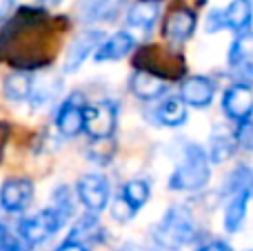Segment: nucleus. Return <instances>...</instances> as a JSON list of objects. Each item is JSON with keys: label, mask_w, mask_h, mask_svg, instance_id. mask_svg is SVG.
<instances>
[{"label": "nucleus", "mask_w": 253, "mask_h": 251, "mask_svg": "<svg viewBox=\"0 0 253 251\" xmlns=\"http://www.w3.org/2000/svg\"><path fill=\"white\" fill-rule=\"evenodd\" d=\"M62 225H65V218L53 207H47L40 213H36V216L25 218V220L20 222V227H18V234H20V238L25 240L27 245H42L44 240H49L56 231H60Z\"/></svg>", "instance_id": "6"}, {"label": "nucleus", "mask_w": 253, "mask_h": 251, "mask_svg": "<svg viewBox=\"0 0 253 251\" xmlns=\"http://www.w3.org/2000/svg\"><path fill=\"white\" fill-rule=\"evenodd\" d=\"M56 36L51 16L38 7H22L0 34V53L18 71L42 69L51 62V47Z\"/></svg>", "instance_id": "1"}, {"label": "nucleus", "mask_w": 253, "mask_h": 251, "mask_svg": "<svg viewBox=\"0 0 253 251\" xmlns=\"http://www.w3.org/2000/svg\"><path fill=\"white\" fill-rule=\"evenodd\" d=\"M118 125V107L116 102H98V105L84 107L83 111V131L91 140H109Z\"/></svg>", "instance_id": "5"}, {"label": "nucleus", "mask_w": 253, "mask_h": 251, "mask_svg": "<svg viewBox=\"0 0 253 251\" xmlns=\"http://www.w3.org/2000/svg\"><path fill=\"white\" fill-rule=\"evenodd\" d=\"M51 207L56 209L58 213H60L62 218H65V222L69 220V216L74 213V198H71V194H69V187H58L56 191H53V203H51Z\"/></svg>", "instance_id": "28"}, {"label": "nucleus", "mask_w": 253, "mask_h": 251, "mask_svg": "<svg viewBox=\"0 0 253 251\" xmlns=\"http://www.w3.org/2000/svg\"><path fill=\"white\" fill-rule=\"evenodd\" d=\"M156 118L165 127H180L187 120V105L180 98H167L156 109Z\"/></svg>", "instance_id": "25"}, {"label": "nucleus", "mask_w": 253, "mask_h": 251, "mask_svg": "<svg viewBox=\"0 0 253 251\" xmlns=\"http://www.w3.org/2000/svg\"><path fill=\"white\" fill-rule=\"evenodd\" d=\"M29 91H31V74H27V71H11L9 76H4L2 80L4 98H9L13 102L29 100Z\"/></svg>", "instance_id": "23"}, {"label": "nucleus", "mask_w": 253, "mask_h": 251, "mask_svg": "<svg viewBox=\"0 0 253 251\" xmlns=\"http://www.w3.org/2000/svg\"><path fill=\"white\" fill-rule=\"evenodd\" d=\"M211 169L207 160V151L200 145L189 142L184 147L182 163L175 167V171L169 178V187L175 191H198L209 182Z\"/></svg>", "instance_id": "3"}, {"label": "nucleus", "mask_w": 253, "mask_h": 251, "mask_svg": "<svg viewBox=\"0 0 253 251\" xmlns=\"http://www.w3.org/2000/svg\"><path fill=\"white\" fill-rule=\"evenodd\" d=\"M205 29L209 31V34H213V31H220V29H224V20H222V9H211V11H209V16H207Z\"/></svg>", "instance_id": "30"}, {"label": "nucleus", "mask_w": 253, "mask_h": 251, "mask_svg": "<svg viewBox=\"0 0 253 251\" xmlns=\"http://www.w3.org/2000/svg\"><path fill=\"white\" fill-rule=\"evenodd\" d=\"M196 251H233V249H231V245L224 243V240H211V243L200 245Z\"/></svg>", "instance_id": "31"}, {"label": "nucleus", "mask_w": 253, "mask_h": 251, "mask_svg": "<svg viewBox=\"0 0 253 251\" xmlns=\"http://www.w3.org/2000/svg\"><path fill=\"white\" fill-rule=\"evenodd\" d=\"M151 2H158V0H151Z\"/></svg>", "instance_id": "39"}, {"label": "nucleus", "mask_w": 253, "mask_h": 251, "mask_svg": "<svg viewBox=\"0 0 253 251\" xmlns=\"http://www.w3.org/2000/svg\"><path fill=\"white\" fill-rule=\"evenodd\" d=\"M247 251H249V249H247Z\"/></svg>", "instance_id": "40"}, {"label": "nucleus", "mask_w": 253, "mask_h": 251, "mask_svg": "<svg viewBox=\"0 0 253 251\" xmlns=\"http://www.w3.org/2000/svg\"><path fill=\"white\" fill-rule=\"evenodd\" d=\"M245 189H251V169L247 167V165H238V167L229 173L227 182H224L222 196L233 198V196H238L240 191H245Z\"/></svg>", "instance_id": "26"}, {"label": "nucleus", "mask_w": 253, "mask_h": 251, "mask_svg": "<svg viewBox=\"0 0 253 251\" xmlns=\"http://www.w3.org/2000/svg\"><path fill=\"white\" fill-rule=\"evenodd\" d=\"M249 198H251V189H245L229 200L227 211H224V229L229 234H236L242 227L247 216V207H249Z\"/></svg>", "instance_id": "21"}, {"label": "nucleus", "mask_w": 253, "mask_h": 251, "mask_svg": "<svg viewBox=\"0 0 253 251\" xmlns=\"http://www.w3.org/2000/svg\"><path fill=\"white\" fill-rule=\"evenodd\" d=\"M222 109L233 123L251 118V109H253V93L249 83H236L224 91L222 96Z\"/></svg>", "instance_id": "12"}, {"label": "nucleus", "mask_w": 253, "mask_h": 251, "mask_svg": "<svg viewBox=\"0 0 253 251\" xmlns=\"http://www.w3.org/2000/svg\"><path fill=\"white\" fill-rule=\"evenodd\" d=\"M40 4H47V7H53V4H60L62 0H38Z\"/></svg>", "instance_id": "37"}, {"label": "nucleus", "mask_w": 253, "mask_h": 251, "mask_svg": "<svg viewBox=\"0 0 253 251\" xmlns=\"http://www.w3.org/2000/svg\"><path fill=\"white\" fill-rule=\"evenodd\" d=\"M76 194L89 213H100L109 205V182L100 173H87L76 182Z\"/></svg>", "instance_id": "7"}, {"label": "nucleus", "mask_w": 253, "mask_h": 251, "mask_svg": "<svg viewBox=\"0 0 253 251\" xmlns=\"http://www.w3.org/2000/svg\"><path fill=\"white\" fill-rule=\"evenodd\" d=\"M233 142H236V147H242V149H247V151L253 149V125H251V118L236 123Z\"/></svg>", "instance_id": "29"}, {"label": "nucleus", "mask_w": 253, "mask_h": 251, "mask_svg": "<svg viewBox=\"0 0 253 251\" xmlns=\"http://www.w3.org/2000/svg\"><path fill=\"white\" fill-rule=\"evenodd\" d=\"M13 7H16V0H0V22L9 20Z\"/></svg>", "instance_id": "33"}, {"label": "nucleus", "mask_w": 253, "mask_h": 251, "mask_svg": "<svg viewBox=\"0 0 253 251\" xmlns=\"http://www.w3.org/2000/svg\"><path fill=\"white\" fill-rule=\"evenodd\" d=\"M84 98L83 93H71L56 114V129L65 138H74L83 131V111H84Z\"/></svg>", "instance_id": "10"}, {"label": "nucleus", "mask_w": 253, "mask_h": 251, "mask_svg": "<svg viewBox=\"0 0 253 251\" xmlns=\"http://www.w3.org/2000/svg\"><path fill=\"white\" fill-rule=\"evenodd\" d=\"M215 96V84L207 76H189L184 78L182 87H180V100L189 107L196 109H205L213 102Z\"/></svg>", "instance_id": "13"}, {"label": "nucleus", "mask_w": 253, "mask_h": 251, "mask_svg": "<svg viewBox=\"0 0 253 251\" xmlns=\"http://www.w3.org/2000/svg\"><path fill=\"white\" fill-rule=\"evenodd\" d=\"M133 67L138 71H147V74L156 76V78H182L184 76V58L182 53L162 49L158 44H149L138 51L133 58Z\"/></svg>", "instance_id": "4"}, {"label": "nucleus", "mask_w": 253, "mask_h": 251, "mask_svg": "<svg viewBox=\"0 0 253 251\" xmlns=\"http://www.w3.org/2000/svg\"><path fill=\"white\" fill-rule=\"evenodd\" d=\"M100 231H102V227H100V222H98L96 213H84V216H80L78 220L74 222L71 234L67 236V240L80 243V245H89L100 236Z\"/></svg>", "instance_id": "22"}, {"label": "nucleus", "mask_w": 253, "mask_h": 251, "mask_svg": "<svg viewBox=\"0 0 253 251\" xmlns=\"http://www.w3.org/2000/svg\"><path fill=\"white\" fill-rule=\"evenodd\" d=\"M62 80L58 78V74L51 71H42L40 76H31V91H29V102L34 109L49 105L53 98L60 93Z\"/></svg>", "instance_id": "14"}, {"label": "nucleus", "mask_w": 253, "mask_h": 251, "mask_svg": "<svg viewBox=\"0 0 253 251\" xmlns=\"http://www.w3.org/2000/svg\"><path fill=\"white\" fill-rule=\"evenodd\" d=\"M7 236H9L7 227H4V225H0V243H2V240H4V238H7Z\"/></svg>", "instance_id": "38"}, {"label": "nucleus", "mask_w": 253, "mask_h": 251, "mask_svg": "<svg viewBox=\"0 0 253 251\" xmlns=\"http://www.w3.org/2000/svg\"><path fill=\"white\" fill-rule=\"evenodd\" d=\"M251 58H253V36L251 31H242L236 36L229 49V65L240 74H251Z\"/></svg>", "instance_id": "18"}, {"label": "nucleus", "mask_w": 253, "mask_h": 251, "mask_svg": "<svg viewBox=\"0 0 253 251\" xmlns=\"http://www.w3.org/2000/svg\"><path fill=\"white\" fill-rule=\"evenodd\" d=\"M158 16H160V7H158V2L140 0V2H135L133 7L126 11V27L149 31L153 25H156Z\"/></svg>", "instance_id": "19"}, {"label": "nucleus", "mask_w": 253, "mask_h": 251, "mask_svg": "<svg viewBox=\"0 0 253 251\" xmlns=\"http://www.w3.org/2000/svg\"><path fill=\"white\" fill-rule=\"evenodd\" d=\"M56 251H89L87 245H80V243H71V240H65Z\"/></svg>", "instance_id": "34"}, {"label": "nucleus", "mask_w": 253, "mask_h": 251, "mask_svg": "<svg viewBox=\"0 0 253 251\" xmlns=\"http://www.w3.org/2000/svg\"><path fill=\"white\" fill-rule=\"evenodd\" d=\"M135 47V38L131 31H118V34L109 36L107 40H102L100 47L96 49L93 58L98 62H107V60H120L126 53H131V49Z\"/></svg>", "instance_id": "16"}, {"label": "nucleus", "mask_w": 253, "mask_h": 251, "mask_svg": "<svg viewBox=\"0 0 253 251\" xmlns=\"http://www.w3.org/2000/svg\"><path fill=\"white\" fill-rule=\"evenodd\" d=\"M129 87H131V93L135 98H140V100H156V98H160L167 91L165 80L156 78V76L147 74V71H138V69L131 76Z\"/></svg>", "instance_id": "17"}, {"label": "nucleus", "mask_w": 253, "mask_h": 251, "mask_svg": "<svg viewBox=\"0 0 253 251\" xmlns=\"http://www.w3.org/2000/svg\"><path fill=\"white\" fill-rule=\"evenodd\" d=\"M0 251H27V249H25V245H22L18 238L7 236V238L0 243Z\"/></svg>", "instance_id": "32"}, {"label": "nucleus", "mask_w": 253, "mask_h": 251, "mask_svg": "<svg viewBox=\"0 0 253 251\" xmlns=\"http://www.w3.org/2000/svg\"><path fill=\"white\" fill-rule=\"evenodd\" d=\"M224 29H231L236 34L249 31L251 25V0H233L227 9H222Z\"/></svg>", "instance_id": "20"}, {"label": "nucleus", "mask_w": 253, "mask_h": 251, "mask_svg": "<svg viewBox=\"0 0 253 251\" xmlns=\"http://www.w3.org/2000/svg\"><path fill=\"white\" fill-rule=\"evenodd\" d=\"M105 40V34L98 29H89V31H83L80 36H76L71 47L67 49V56H65V65L62 69L67 74H74L83 67V62L87 60L91 53H96V49L100 47V42Z\"/></svg>", "instance_id": "9"}, {"label": "nucleus", "mask_w": 253, "mask_h": 251, "mask_svg": "<svg viewBox=\"0 0 253 251\" xmlns=\"http://www.w3.org/2000/svg\"><path fill=\"white\" fill-rule=\"evenodd\" d=\"M149 194H151V187H149L147 180H142V178H135V180H129L123 185V191H120L118 198L123 200L126 207L131 209V211H138L142 205H147L149 200Z\"/></svg>", "instance_id": "24"}, {"label": "nucleus", "mask_w": 253, "mask_h": 251, "mask_svg": "<svg viewBox=\"0 0 253 251\" xmlns=\"http://www.w3.org/2000/svg\"><path fill=\"white\" fill-rule=\"evenodd\" d=\"M236 151V142H233V136H227V133H218V136L211 138V149H209V156L207 160L211 163L220 165L224 160H229Z\"/></svg>", "instance_id": "27"}, {"label": "nucleus", "mask_w": 253, "mask_h": 251, "mask_svg": "<svg viewBox=\"0 0 253 251\" xmlns=\"http://www.w3.org/2000/svg\"><path fill=\"white\" fill-rule=\"evenodd\" d=\"M196 31V13L184 4L173 7L169 13L165 16L162 22V36L173 44H182L184 40H189Z\"/></svg>", "instance_id": "8"}, {"label": "nucleus", "mask_w": 253, "mask_h": 251, "mask_svg": "<svg viewBox=\"0 0 253 251\" xmlns=\"http://www.w3.org/2000/svg\"><path fill=\"white\" fill-rule=\"evenodd\" d=\"M7 138H9V125L0 123V158H2V149L7 145Z\"/></svg>", "instance_id": "35"}, {"label": "nucleus", "mask_w": 253, "mask_h": 251, "mask_svg": "<svg viewBox=\"0 0 253 251\" xmlns=\"http://www.w3.org/2000/svg\"><path fill=\"white\" fill-rule=\"evenodd\" d=\"M31 200H34V182L29 178H9L0 187V205L11 213L25 211Z\"/></svg>", "instance_id": "11"}, {"label": "nucleus", "mask_w": 253, "mask_h": 251, "mask_svg": "<svg viewBox=\"0 0 253 251\" xmlns=\"http://www.w3.org/2000/svg\"><path fill=\"white\" fill-rule=\"evenodd\" d=\"M120 251H149V249H144V247H140V245H125Z\"/></svg>", "instance_id": "36"}, {"label": "nucleus", "mask_w": 253, "mask_h": 251, "mask_svg": "<svg viewBox=\"0 0 253 251\" xmlns=\"http://www.w3.org/2000/svg\"><path fill=\"white\" fill-rule=\"evenodd\" d=\"M198 236H200V229H198L196 218L182 205L169 207L165 211V216L160 218V222L153 227V243L160 249H169V251H178L187 247Z\"/></svg>", "instance_id": "2"}, {"label": "nucleus", "mask_w": 253, "mask_h": 251, "mask_svg": "<svg viewBox=\"0 0 253 251\" xmlns=\"http://www.w3.org/2000/svg\"><path fill=\"white\" fill-rule=\"evenodd\" d=\"M126 0H84L80 4V20L83 22H109L116 20L123 11Z\"/></svg>", "instance_id": "15"}]
</instances>
